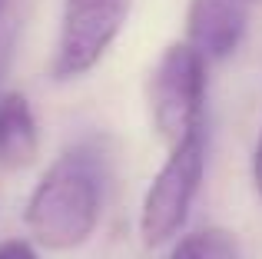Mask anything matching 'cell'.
<instances>
[{
	"instance_id": "obj_12",
	"label": "cell",
	"mask_w": 262,
	"mask_h": 259,
	"mask_svg": "<svg viewBox=\"0 0 262 259\" xmlns=\"http://www.w3.org/2000/svg\"><path fill=\"white\" fill-rule=\"evenodd\" d=\"M256 4H262V0H256Z\"/></svg>"
},
{
	"instance_id": "obj_10",
	"label": "cell",
	"mask_w": 262,
	"mask_h": 259,
	"mask_svg": "<svg viewBox=\"0 0 262 259\" xmlns=\"http://www.w3.org/2000/svg\"><path fill=\"white\" fill-rule=\"evenodd\" d=\"M4 57H7V50H4V44H0V70H4Z\"/></svg>"
},
{
	"instance_id": "obj_7",
	"label": "cell",
	"mask_w": 262,
	"mask_h": 259,
	"mask_svg": "<svg viewBox=\"0 0 262 259\" xmlns=\"http://www.w3.org/2000/svg\"><path fill=\"white\" fill-rule=\"evenodd\" d=\"M169 259H239V243L226 229H203L179 240Z\"/></svg>"
},
{
	"instance_id": "obj_11",
	"label": "cell",
	"mask_w": 262,
	"mask_h": 259,
	"mask_svg": "<svg viewBox=\"0 0 262 259\" xmlns=\"http://www.w3.org/2000/svg\"><path fill=\"white\" fill-rule=\"evenodd\" d=\"M4 7H7V0H0V13H4Z\"/></svg>"
},
{
	"instance_id": "obj_9",
	"label": "cell",
	"mask_w": 262,
	"mask_h": 259,
	"mask_svg": "<svg viewBox=\"0 0 262 259\" xmlns=\"http://www.w3.org/2000/svg\"><path fill=\"white\" fill-rule=\"evenodd\" d=\"M252 176H256V189L262 196V136H259V146H256V160H252Z\"/></svg>"
},
{
	"instance_id": "obj_4",
	"label": "cell",
	"mask_w": 262,
	"mask_h": 259,
	"mask_svg": "<svg viewBox=\"0 0 262 259\" xmlns=\"http://www.w3.org/2000/svg\"><path fill=\"white\" fill-rule=\"evenodd\" d=\"M133 0H67L60 20V44L53 57V77L73 80L100 63V57L120 37Z\"/></svg>"
},
{
	"instance_id": "obj_3",
	"label": "cell",
	"mask_w": 262,
	"mask_h": 259,
	"mask_svg": "<svg viewBox=\"0 0 262 259\" xmlns=\"http://www.w3.org/2000/svg\"><path fill=\"white\" fill-rule=\"evenodd\" d=\"M206 169V143L203 133L189 136V140L176 143L169 160L163 163V169L156 173L153 186L146 189L140 213V233L146 246H163L166 240H173L179 226L189 216V206L196 200L199 180Z\"/></svg>"
},
{
	"instance_id": "obj_6",
	"label": "cell",
	"mask_w": 262,
	"mask_h": 259,
	"mask_svg": "<svg viewBox=\"0 0 262 259\" xmlns=\"http://www.w3.org/2000/svg\"><path fill=\"white\" fill-rule=\"evenodd\" d=\"M37 156V120L24 93H0V166L20 169Z\"/></svg>"
},
{
	"instance_id": "obj_5",
	"label": "cell",
	"mask_w": 262,
	"mask_h": 259,
	"mask_svg": "<svg viewBox=\"0 0 262 259\" xmlns=\"http://www.w3.org/2000/svg\"><path fill=\"white\" fill-rule=\"evenodd\" d=\"M249 24V0H192L189 4V47L203 60H223L239 47Z\"/></svg>"
},
{
	"instance_id": "obj_2",
	"label": "cell",
	"mask_w": 262,
	"mask_h": 259,
	"mask_svg": "<svg viewBox=\"0 0 262 259\" xmlns=\"http://www.w3.org/2000/svg\"><path fill=\"white\" fill-rule=\"evenodd\" d=\"M203 103H206L203 53L189 44H173L160 57L153 77H149L153 123L169 146L203 133Z\"/></svg>"
},
{
	"instance_id": "obj_8",
	"label": "cell",
	"mask_w": 262,
	"mask_h": 259,
	"mask_svg": "<svg viewBox=\"0 0 262 259\" xmlns=\"http://www.w3.org/2000/svg\"><path fill=\"white\" fill-rule=\"evenodd\" d=\"M0 259H40L37 249L24 240H10V243H0Z\"/></svg>"
},
{
	"instance_id": "obj_1",
	"label": "cell",
	"mask_w": 262,
	"mask_h": 259,
	"mask_svg": "<svg viewBox=\"0 0 262 259\" xmlns=\"http://www.w3.org/2000/svg\"><path fill=\"white\" fill-rule=\"evenodd\" d=\"M106 160L93 143L67 149L37 183L27 203V226L47 249H73L93 236L103 209Z\"/></svg>"
}]
</instances>
